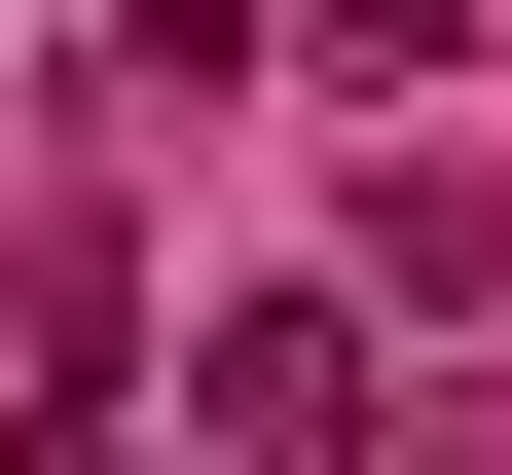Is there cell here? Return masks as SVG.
Returning a JSON list of instances; mask_svg holds the SVG:
<instances>
[{
	"label": "cell",
	"mask_w": 512,
	"mask_h": 475,
	"mask_svg": "<svg viewBox=\"0 0 512 475\" xmlns=\"http://www.w3.org/2000/svg\"><path fill=\"white\" fill-rule=\"evenodd\" d=\"M183 439H220V475H330V439H366V329H330V293H256L220 366H183Z\"/></svg>",
	"instance_id": "cell-1"
}]
</instances>
